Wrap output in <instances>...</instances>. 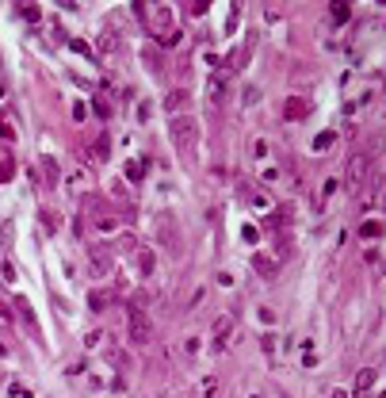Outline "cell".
Wrapping results in <instances>:
<instances>
[{
	"instance_id": "6da1fadb",
	"label": "cell",
	"mask_w": 386,
	"mask_h": 398,
	"mask_svg": "<svg viewBox=\"0 0 386 398\" xmlns=\"http://www.w3.org/2000/svg\"><path fill=\"white\" fill-rule=\"evenodd\" d=\"M126 337H130V345H149V341H153V318H149L146 310H130V318H126Z\"/></svg>"
},
{
	"instance_id": "7a4b0ae2",
	"label": "cell",
	"mask_w": 386,
	"mask_h": 398,
	"mask_svg": "<svg viewBox=\"0 0 386 398\" xmlns=\"http://www.w3.org/2000/svg\"><path fill=\"white\" fill-rule=\"evenodd\" d=\"M195 138H199L195 119H184V115H176V119H172V142H176L180 157H191V149H195Z\"/></svg>"
},
{
	"instance_id": "3957f363",
	"label": "cell",
	"mask_w": 386,
	"mask_h": 398,
	"mask_svg": "<svg viewBox=\"0 0 386 398\" xmlns=\"http://www.w3.org/2000/svg\"><path fill=\"white\" fill-rule=\"evenodd\" d=\"M367 153H356L352 161L344 165V191H348V195H356V191H360V184L367 180Z\"/></svg>"
},
{
	"instance_id": "277c9868",
	"label": "cell",
	"mask_w": 386,
	"mask_h": 398,
	"mask_svg": "<svg viewBox=\"0 0 386 398\" xmlns=\"http://www.w3.org/2000/svg\"><path fill=\"white\" fill-rule=\"evenodd\" d=\"M188 104H191V96L184 92V88H176V92H168V96H164V111H168V115H180Z\"/></svg>"
},
{
	"instance_id": "5b68a950",
	"label": "cell",
	"mask_w": 386,
	"mask_h": 398,
	"mask_svg": "<svg viewBox=\"0 0 386 398\" xmlns=\"http://www.w3.org/2000/svg\"><path fill=\"white\" fill-rule=\"evenodd\" d=\"M230 333H233V322H230V318H218V326H215V345H218V352L230 345Z\"/></svg>"
},
{
	"instance_id": "8992f818",
	"label": "cell",
	"mask_w": 386,
	"mask_h": 398,
	"mask_svg": "<svg viewBox=\"0 0 386 398\" xmlns=\"http://www.w3.org/2000/svg\"><path fill=\"white\" fill-rule=\"evenodd\" d=\"M107 153H111V138H107V134H100V138L92 142V157H100V161H107Z\"/></svg>"
},
{
	"instance_id": "52a82bcc",
	"label": "cell",
	"mask_w": 386,
	"mask_h": 398,
	"mask_svg": "<svg viewBox=\"0 0 386 398\" xmlns=\"http://www.w3.org/2000/svg\"><path fill=\"white\" fill-rule=\"evenodd\" d=\"M302 115H306V104H302V100H287L283 119H302Z\"/></svg>"
},
{
	"instance_id": "ba28073f",
	"label": "cell",
	"mask_w": 386,
	"mask_h": 398,
	"mask_svg": "<svg viewBox=\"0 0 386 398\" xmlns=\"http://www.w3.org/2000/svg\"><path fill=\"white\" fill-rule=\"evenodd\" d=\"M252 264H256V272H260V276H275L272 257H264V253H260V257H252Z\"/></svg>"
},
{
	"instance_id": "9c48e42d",
	"label": "cell",
	"mask_w": 386,
	"mask_h": 398,
	"mask_svg": "<svg viewBox=\"0 0 386 398\" xmlns=\"http://www.w3.org/2000/svg\"><path fill=\"white\" fill-rule=\"evenodd\" d=\"M96 230H100V234H115V230H119V218H111V215L96 218Z\"/></svg>"
},
{
	"instance_id": "30bf717a",
	"label": "cell",
	"mask_w": 386,
	"mask_h": 398,
	"mask_svg": "<svg viewBox=\"0 0 386 398\" xmlns=\"http://www.w3.org/2000/svg\"><path fill=\"white\" fill-rule=\"evenodd\" d=\"M16 310H19V318H23V322H34V310H31V303H27L23 295H16Z\"/></svg>"
},
{
	"instance_id": "8fae6325",
	"label": "cell",
	"mask_w": 386,
	"mask_h": 398,
	"mask_svg": "<svg viewBox=\"0 0 386 398\" xmlns=\"http://www.w3.org/2000/svg\"><path fill=\"white\" fill-rule=\"evenodd\" d=\"M371 383H375V372H371V368H363V372L356 375V390H371Z\"/></svg>"
},
{
	"instance_id": "7c38bea8",
	"label": "cell",
	"mask_w": 386,
	"mask_h": 398,
	"mask_svg": "<svg viewBox=\"0 0 386 398\" xmlns=\"http://www.w3.org/2000/svg\"><path fill=\"white\" fill-rule=\"evenodd\" d=\"M138 268H142V276H149V272H153V253H149V249L138 253Z\"/></svg>"
},
{
	"instance_id": "4fadbf2b",
	"label": "cell",
	"mask_w": 386,
	"mask_h": 398,
	"mask_svg": "<svg viewBox=\"0 0 386 398\" xmlns=\"http://www.w3.org/2000/svg\"><path fill=\"white\" fill-rule=\"evenodd\" d=\"M222 92H226V81H222V77H210V104H218V100H222Z\"/></svg>"
},
{
	"instance_id": "5bb4252c",
	"label": "cell",
	"mask_w": 386,
	"mask_h": 398,
	"mask_svg": "<svg viewBox=\"0 0 386 398\" xmlns=\"http://www.w3.org/2000/svg\"><path fill=\"white\" fill-rule=\"evenodd\" d=\"M333 23H344V19H348V4H344V0H333Z\"/></svg>"
},
{
	"instance_id": "9a60e30c",
	"label": "cell",
	"mask_w": 386,
	"mask_h": 398,
	"mask_svg": "<svg viewBox=\"0 0 386 398\" xmlns=\"http://www.w3.org/2000/svg\"><path fill=\"white\" fill-rule=\"evenodd\" d=\"M19 12H23V19H31V23H34V19H38V16H42V12L34 8L31 0H19Z\"/></svg>"
},
{
	"instance_id": "2e32d148",
	"label": "cell",
	"mask_w": 386,
	"mask_h": 398,
	"mask_svg": "<svg viewBox=\"0 0 386 398\" xmlns=\"http://www.w3.org/2000/svg\"><path fill=\"white\" fill-rule=\"evenodd\" d=\"M333 138H336L333 130H325V134H318V138H314V149H329V146H333Z\"/></svg>"
},
{
	"instance_id": "e0dca14e",
	"label": "cell",
	"mask_w": 386,
	"mask_h": 398,
	"mask_svg": "<svg viewBox=\"0 0 386 398\" xmlns=\"http://www.w3.org/2000/svg\"><path fill=\"white\" fill-rule=\"evenodd\" d=\"M12 173H16V165H12V157H8V161L0 157V184H4V180H12Z\"/></svg>"
},
{
	"instance_id": "ac0fdd59",
	"label": "cell",
	"mask_w": 386,
	"mask_h": 398,
	"mask_svg": "<svg viewBox=\"0 0 386 398\" xmlns=\"http://www.w3.org/2000/svg\"><path fill=\"white\" fill-rule=\"evenodd\" d=\"M88 303H92V310H103V306H107V295H103V291H92V295H88Z\"/></svg>"
},
{
	"instance_id": "d6986e66",
	"label": "cell",
	"mask_w": 386,
	"mask_h": 398,
	"mask_svg": "<svg viewBox=\"0 0 386 398\" xmlns=\"http://www.w3.org/2000/svg\"><path fill=\"white\" fill-rule=\"evenodd\" d=\"M360 234H363V237H378V234H382V226H378V222H363Z\"/></svg>"
},
{
	"instance_id": "ffe728a7",
	"label": "cell",
	"mask_w": 386,
	"mask_h": 398,
	"mask_svg": "<svg viewBox=\"0 0 386 398\" xmlns=\"http://www.w3.org/2000/svg\"><path fill=\"white\" fill-rule=\"evenodd\" d=\"M126 180H142V165L138 161H126Z\"/></svg>"
},
{
	"instance_id": "44dd1931",
	"label": "cell",
	"mask_w": 386,
	"mask_h": 398,
	"mask_svg": "<svg viewBox=\"0 0 386 398\" xmlns=\"http://www.w3.org/2000/svg\"><path fill=\"white\" fill-rule=\"evenodd\" d=\"M42 169H46V180H50V184H54V180H58V165H54V161H50V157H46V161H42Z\"/></svg>"
},
{
	"instance_id": "7402d4cb",
	"label": "cell",
	"mask_w": 386,
	"mask_h": 398,
	"mask_svg": "<svg viewBox=\"0 0 386 398\" xmlns=\"http://www.w3.org/2000/svg\"><path fill=\"white\" fill-rule=\"evenodd\" d=\"M96 115H100V119H107V115H111V104H107V100H96Z\"/></svg>"
},
{
	"instance_id": "603a6c76",
	"label": "cell",
	"mask_w": 386,
	"mask_h": 398,
	"mask_svg": "<svg viewBox=\"0 0 386 398\" xmlns=\"http://www.w3.org/2000/svg\"><path fill=\"white\" fill-rule=\"evenodd\" d=\"M42 222H46V226H50V230H58V226H61V218H58V215H54V211H42Z\"/></svg>"
},
{
	"instance_id": "cb8c5ba5",
	"label": "cell",
	"mask_w": 386,
	"mask_h": 398,
	"mask_svg": "<svg viewBox=\"0 0 386 398\" xmlns=\"http://www.w3.org/2000/svg\"><path fill=\"white\" fill-rule=\"evenodd\" d=\"M92 264H96V272H107V268H111V264H107V257H103V253H96V257H92Z\"/></svg>"
},
{
	"instance_id": "d4e9b609",
	"label": "cell",
	"mask_w": 386,
	"mask_h": 398,
	"mask_svg": "<svg viewBox=\"0 0 386 398\" xmlns=\"http://www.w3.org/2000/svg\"><path fill=\"white\" fill-rule=\"evenodd\" d=\"M0 138H8V142H12V138H16V130H12L8 123H0Z\"/></svg>"
},
{
	"instance_id": "484cf974",
	"label": "cell",
	"mask_w": 386,
	"mask_h": 398,
	"mask_svg": "<svg viewBox=\"0 0 386 398\" xmlns=\"http://www.w3.org/2000/svg\"><path fill=\"white\" fill-rule=\"evenodd\" d=\"M58 4H61V8H69V12L77 8V0H58Z\"/></svg>"
},
{
	"instance_id": "4316f807",
	"label": "cell",
	"mask_w": 386,
	"mask_h": 398,
	"mask_svg": "<svg viewBox=\"0 0 386 398\" xmlns=\"http://www.w3.org/2000/svg\"><path fill=\"white\" fill-rule=\"evenodd\" d=\"M333 398H348V394H340V390H336V394H333Z\"/></svg>"
},
{
	"instance_id": "83f0119b",
	"label": "cell",
	"mask_w": 386,
	"mask_h": 398,
	"mask_svg": "<svg viewBox=\"0 0 386 398\" xmlns=\"http://www.w3.org/2000/svg\"><path fill=\"white\" fill-rule=\"evenodd\" d=\"M256 398H260V394H256Z\"/></svg>"
},
{
	"instance_id": "f1b7e54d",
	"label": "cell",
	"mask_w": 386,
	"mask_h": 398,
	"mask_svg": "<svg viewBox=\"0 0 386 398\" xmlns=\"http://www.w3.org/2000/svg\"><path fill=\"white\" fill-rule=\"evenodd\" d=\"M382 398H386V394H382Z\"/></svg>"
}]
</instances>
